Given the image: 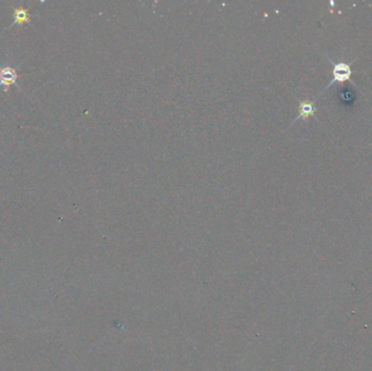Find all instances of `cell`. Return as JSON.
Returning <instances> with one entry per match:
<instances>
[{
  "label": "cell",
  "instance_id": "3",
  "mask_svg": "<svg viewBox=\"0 0 372 371\" xmlns=\"http://www.w3.org/2000/svg\"><path fill=\"white\" fill-rule=\"evenodd\" d=\"M317 111V108L313 105V101H301L299 103V109H298V117L294 120L293 123H295L298 121L299 119H307L308 117H313L315 115V112Z\"/></svg>",
  "mask_w": 372,
  "mask_h": 371
},
{
  "label": "cell",
  "instance_id": "2",
  "mask_svg": "<svg viewBox=\"0 0 372 371\" xmlns=\"http://www.w3.org/2000/svg\"><path fill=\"white\" fill-rule=\"evenodd\" d=\"M18 74L16 70L11 66H0V87L1 86H8L17 84Z\"/></svg>",
  "mask_w": 372,
  "mask_h": 371
},
{
  "label": "cell",
  "instance_id": "1",
  "mask_svg": "<svg viewBox=\"0 0 372 371\" xmlns=\"http://www.w3.org/2000/svg\"><path fill=\"white\" fill-rule=\"evenodd\" d=\"M328 61H330V64L332 65L333 66V70H332V75L333 78L331 80L330 83H328L327 85V87L323 89L321 91V95L323 93H326V91L330 88V86H332L334 83H336V82H339V83H343V82H346V81H350L351 82L352 85H355L357 87V84L355 83L354 81H352L351 79V74H352V70H351V65L354 64V61L351 62H344V61H339V62H333L332 60L328 59Z\"/></svg>",
  "mask_w": 372,
  "mask_h": 371
},
{
  "label": "cell",
  "instance_id": "4",
  "mask_svg": "<svg viewBox=\"0 0 372 371\" xmlns=\"http://www.w3.org/2000/svg\"><path fill=\"white\" fill-rule=\"evenodd\" d=\"M30 21L28 11L23 8H18L14 10V23H23Z\"/></svg>",
  "mask_w": 372,
  "mask_h": 371
}]
</instances>
